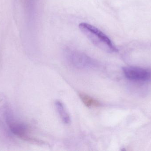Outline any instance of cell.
<instances>
[{
  "label": "cell",
  "mask_w": 151,
  "mask_h": 151,
  "mask_svg": "<svg viewBox=\"0 0 151 151\" xmlns=\"http://www.w3.org/2000/svg\"><path fill=\"white\" fill-rule=\"evenodd\" d=\"M79 95L82 102L87 107L95 108L101 106V103L99 101L87 94L80 93Z\"/></svg>",
  "instance_id": "cell-6"
},
{
  "label": "cell",
  "mask_w": 151,
  "mask_h": 151,
  "mask_svg": "<svg viewBox=\"0 0 151 151\" xmlns=\"http://www.w3.org/2000/svg\"><path fill=\"white\" fill-rule=\"evenodd\" d=\"M5 117L6 122L10 130L17 137L33 143H43L42 141L31 136L28 126L24 122L15 118L13 113L9 110L6 111Z\"/></svg>",
  "instance_id": "cell-2"
},
{
  "label": "cell",
  "mask_w": 151,
  "mask_h": 151,
  "mask_svg": "<svg viewBox=\"0 0 151 151\" xmlns=\"http://www.w3.org/2000/svg\"><path fill=\"white\" fill-rule=\"evenodd\" d=\"M67 56L70 64L79 69L92 68L96 65V62L92 59L77 51H69Z\"/></svg>",
  "instance_id": "cell-3"
},
{
  "label": "cell",
  "mask_w": 151,
  "mask_h": 151,
  "mask_svg": "<svg viewBox=\"0 0 151 151\" xmlns=\"http://www.w3.org/2000/svg\"><path fill=\"white\" fill-rule=\"evenodd\" d=\"M55 105L57 111L64 123L65 124L70 123L71 121L70 117L64 104L61 101L57 100L55 101Z\"/></svg>",
  "instance_id": "cell-5"
},
{
  "label": "cell",
  "mask_w": 151,
  "mask_h": 151,
  "mask_svg": "<svg viewBox=\"0 0 151 151\" xmlns=\"http://www.w3.org/2000/svg\"><path fill=\"white\" fill-rule=\"evenodd\" d=\"M124 75L129 79L138 81H151V70L138 66H128L123 68Z\"/></svg>",
  "instance_id": "cell-4"
},
{
  "label": "cell",
  "mask_w": 151,
  "mask_h": 151,
  "mask_svg": "<svg viewBox=\"0 0 151 151\" xmlns=\"http://www.w3.org/2000/svg\"><path fill=\"white\" fill-rule=\"evenodd\" d=\"M79 27L83 33L96 47L109 53L118 51L110 38L96 27L83 22L79 25Z\"/></svg>",
  "instance_id": "cell-1"
}]
</instances>
